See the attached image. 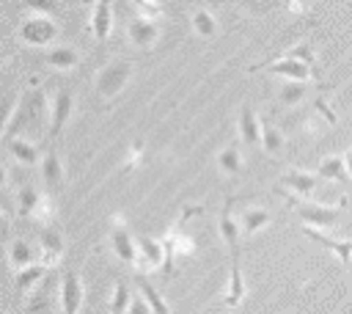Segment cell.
I'll return each instance as SVG.
<instances>
[{"instance_id": "cell-1", "label": "cell", "mask_w": 352, "mask_h": 314, "mask_svg": "<svg viewBox=\"0 0 352 314\" xmlns=\"http://www.w3.org/2000/svg\"><path fill=\"white\" fill-rule=\"evenodd\" d=\"M44 91L38 85L28 88L19 94L14 110L8 113L6 118V127H3V140H14V138H22V132H28L30 127H36L41 118H44Z\"/></svg>"}, {"instance_id": "cell-2", "label": "cell", "mask_w": 352, "mask_h": 314, "mask_svg": "<svg viewBox=\"0 0 352 314\" xmlns=\"http://www.w3.org/2000/svg\"><path fill=\"white\" fill-rule=\"evenodd\" d=\"M129 77H132V63L129 61H124V58L110 61L96 74V94L104 96V99H113L126 88Z\"/></svg>"}, {"instance_id": "cell-3", "label": "cell", "mask_w": 352, "mask_h": 314, "mask_svg": "<svg viewBox=\"0 0 352 314\" xmlns=\"http://www.w3.org/2000/svg\"><path fill=\"white\" fill-rule=\"evenodd\" d=\"M294 204V212H297V218L305 223V226H311V229H319V226H333L336 220H338V209H341V204L338 207H324V204H314V201H292Z\"/></svg>"}, {"instance_id": "cell-4", "label": "cell", "mask_w": 352, "mask_h": 314, "mask_svg": "<svg viewBox=\"0 0 352 314\" xmlns=\"http://www.w3.org/2000/svg\"><path fill=\"white\" fill-rule=\"evenodd\" d=\"M19 36H22L25 44L44 47V44H50L58 36V25L50 17H28L22 22V28H19Z\"/></svg>"}, {"instance_id": "cell-5", "label": "cell", "mask_w": 352, "mask_h": 314, "mask_svg": "<svg viewBox=\"0 0 352 314\" xmlns=\"http://www.w3.org/2000/svg\"><path fill=\"white\" fill-rule=\"evenodd\" d=\"M250 72H264V74H278V77H286V80H308L314 74L311 66L294 61V58H278V61H267V63H256L250 66Z\"/></svg>"}, {"instance_id": "cell-6", "label": "cell", "mask_w": 352, "mask_h": 314, "mask_svg": "<svg viewBox=\"0 0 352 314\" xmlns=\"http://www.w3.org/2000/svg\"><path fill=\"white\" fill-rule=\"evenodd\" d=\"M231 207H234V198H228L223 212H220V237L228 245L231 259H239V231H242V226H239V220H234V209Z\"/></svg>"}, {"instance_id": "cell-7", "label": "cell", "mask_w": 352, "mask_h": 314, "mask_svg": "<svg viewBox=\"0 0 352 314\" xmlns=\"http://www.w3.org/2000/svg\"><path fill=\"white\" fill-rule=\"evenodd\" d=\"M80 303H82V284H80L77 273L66 270L60 275V308H63V314H77Z\"/></svg>"}, {"instance_id": "cell-8", "label": "cell", "mask_w": 352, "mask_h": 314, "mask_svg": "<svg viewBox=\"0 0 352 314\" xmlns=\"http://www.w3.org/2000/svg\"><path fill=\"white\" fill-rule=\"evenodd\" d=\"M126 36H129V41H132L135 47L146 50V47H151V44L157 41L160 28H157V22H154L151 17H135V19L126 25Z\"/></svg>"}, {"instance_id": "cell-9", "label": "cell", "mask_w": 352, "mask_h": 314, "mask_svg": "<svg viewBox=\"0 0 352 314\" xmlns=\"http://www.w3.org/2000/svg\"><path fill=\"white\" fill-rule=\"evenodd\" d=\"M72 107H74L72 91L66 85H60L58 94H55V99H52V124H50V135L52 138H58L63 132V127H66V121L72 116Z\"/></svg>"}, {"instance_id": "cell-10", "label": "cell", "mask_w": 352, "mask_h": 314, "mask_svg": "<svg viewBox=\"0 0 352 314\" xmlns=\"http://www.w3.org/2000/svg\"><path fill=\"white\" fill-rule=\"evenodd\" d=\"M302 231H305L308 240H314V242L330 248V251L338 256V262H341L344 267H352V240H336V237H327V234H322L319 229H311V226H305Z\"/></svg>"}, {"instance_id": "cell-11", "label": "cell", "mask_w": 352, "mask_h": 314, "mask_svg": "<svg viewBox=\"0 0 352 314\" xmlns=\"http://www.w3.org/2000/svg\"><path fill=\"white\" fill-rule=\"evenodd\" d=\"M110 242H113V251L118 253V259L124 264H138L140 262V251H138V237H132L124 226L113 229L110 234Z\"/></svg>"}, {"instance_id": "cell-12", "label": "cell", "mask_w": 352, "mask_h": 314, "mask_svg": "<svg viewBox=\"0 0 352 314\" xmlns=\"http://www.w3.org/2000/svg\"><path fill=\"white\" fill-rule=\"evenodd\" d=\"M138 251H140V264L143 270H157L165 264V242H157L151 237H138Z\"/></svg>"}, {"instance_id": "cell-13", "label": "cell", "mask_w": 352, "mask_h": 314, "mask_svg": "<svg viewBox=\"0 0 352 314\" xmlns=\"http://www.w3.org/2000/svg\"><path fill=\"white\" fill-rule=\"evenodd\" d=\"M113 0H96L94 14H91V30L99 41H107L110 30H113Z\"/></svg>"}, {"instance_id": "cell-14", "label": "cell", "mask_w": 352, "mask_h": 314, "mask_svg": "<svg viewBox=\"0 0 352 314\" xmlns=\"http://www.w3.org/2000/svg\"><path fill=\"white\" fill-rule=\"evenodd\" d=\"M239 138L245 146H258L261 143V118L253 113L250 105L242 107L239 113Z\"/></svg>"}, {"instance_id": "cell-15", "label": "cell", "mask_w": 352, "mask_h": 314, "mask_svg": "<svg viewBox=\"0 0 352 314\" xmlns=\"http://www.w3.org/2000/svg\"><path fill=\"white\" fill-rule=\"evenodd\" d=\"M41 179H44V187H47V190H58V187L63 185V165H60V157H58L55 146H50V151L44 154Z\"/></svg>"}, {"instance_id": "cell-16", "label": "cell", "mask_w": 352, "mask_h": 314, "mask_svg": "<svg viewBox=\"0 0 352 314\" xmlns=\"http://www.w3.org/2000/svg\"><path fill=\"white\" fill-rule=\"evenodd\" d=\"M38 242H41V253H44V264H55L60 256H63V237L52 229V226H44L38 231Z\"/></svg>"}, {"instance_id": "cell-17", "label": "cell", "mask_w": 352, "mask_h": 314, "mask_svg": "<svg viewBox=\"0 0 352 314\" xmlns=\"http://www.w3.org/2000/svg\"><path fill=\"white\" fill-rule=\"evenodd\" d=\"M280 185H286L294 196L308 198V196L316 190V176H314V174H308V171H289V174H283V176H280Z\"/></svg>"}, {"instance_id": "cell-18", "label": "cell", "mask_w": 352, "mask_h": 314, "mask_svg": "<svg viewBox=\"0 0 352 314\" xmlns=\"http://www.w3.org/2000/svg\"><path fill=\"white\" fill-rule=\"evenodd\" d=\"M8 262H11L14 273H19V270H25V267H30V264H38L33 245H30L28 240H22V237H16V240L8 245Z\"/></svg>"}, {"instance_id": "cell-19", "label": "cell", "mask_w": 352, "mask_h": 314, "mask_svg": "<svg viewBox=\"0 0 352 314\" xmlns=\"http://www.w3.org/2000/svg\"><path fill=\"white\" fill-rule=\"evenodd\" d=\"M245 300V278H242V264L239 259H231V273H228V286H226V306L236 308Z\"/></svg>"}, {"instance_id": "cell-20", "label": "cell", "mask_w": 352, "mask_h": 314, "mask_svg": "<svg viewBox=\"0 0 352 314\" xmlns=\"http://www.w3.org/2000/svg\"><path fill=\"white\" fill-rule=\"evenodd\" d=\"M6 146H8V154H11L16 163H22V165H36V163L41 160L38 146H36V143H30V140H25V138L6 140Z\"/></svg>"}, {"instance_id": "cell-21", "label": "cell", "mask_w": 352, "mask_h": 314, "mask_svg": "<svg viewBox=\"0 0 352 314\" xmlns=\"http://www.w3.org/2000/svg\"><path fill=\"white\" fill-rule=\"evenodd\" d=\"M44 63H50L52 69H74L80 63V55H77L74 47L60 44V47H52V50L44 52Z\"/></svg>"}, {"instance_id": "cell-22", "label": "cell", "mask_w": 352, "mask_h": 314, "mask_svg": "<svg viewBox=\"0 0 352 314\" xmlns=\"http://www.w3.org/2000/svg\"><path fill=\"white\" fill-rule=\"evenodd\" d=\"M135 284H138L140 295L146 297V303L151 306V311H154V314H170L168 303H165V300H162V295L151 286V281H146V275H143V273H138V275H135Z\"/></svg>"}, {"instance_id": "cell-23", "label": "cell", "mask_w": 352, "mask_h": 314, "mask_svg": "<svg viewBox=\"0 0 352 314\" xmlns=\"http://www.w3.org/2000/svg\"><path fill=\"white\" fill-rule=\"evenodd\" d=\"M316 171H319V176L333 179V182H346L349 179V171H346V160L344 157H324Z\"/></svg>"}, {"instance_id": "cell-24", "label": "cell", "mask_w": 352, "mask_h": 314, "mask_svg": "<svg viewBox=\"0 0 352 314\" xmlns=\"http://www.w3.org/2000/svg\"><path fill=\"white\" fill-rule=\"evenodd\" d=\"M50 270H52V267H50V264H44V262L30 264V267H25V270L14 273V284H16V289H30V286H33L36 281H41Z\"/></svg>"}, {"instance_id": "cell-25", "label": "cell", "mask_w": 352, "mask_h": 314, "mask_svg": "<svg viewBox=\"0 0 352 314\" xmlns=\"http://www.w3.org/2000/svg\"><path fill=\"white\" fill-rule=\"evenodd\" d=\"M270 220H272V218H270V212H267V209L253 207V209H245V212H242L239 226H242V231H245V234H256V231H258V229H264Z\"/></svg>"}, {"instance_id": "cell-26", "label": "cell", "mask_w": 352, "mask_h": 314, "mask_svg": "<svg viewBox=\"0 0 352 314\" xmlns=\"http://www.w3.org/2000/svg\"><path fill=\"white\" fill-rule=\"evenodd\" d=\"M261 143H264V149H267L270 154H278L280 146H283L280 129H278L272 121H267V118H261Z\"/></svg>"}, {"instance_id": "cell-27", "label": "cell", "mask_w": 352, "mask_h": 314, "mask_svg": "<svg viewBox=\"0 0 352 314\" xmlns=\"http://www.w3.org/2000/svg\"><path fill=\"white\" fill-rule=\"evenodd\" d=\"M132 297H135V295H129V286H126L124 281H116V286H113V300H110V314H126L129 306H132Z\"/></svg>"}, {"instance_id": "cell-28", "label": "cell", "mask_w": 352, "mask_h": 314, "mask_svg": "<svg viewBox=\"0 0 352 314\" xmlns=\"http://www.w3.org/2000/svg\"><path fill=\"white\" fill-rule=\"evenodd\" d=\"M192 30L204 39H212L217 33V19L209 14V11H195L192 14Z\"/></svg>"}, {"instance_id": "cell-29", "label": "cell", "mask_w": 352, "mask_h": 314, "mask_svg": "<svg viewBox=\"0 0 352 314\" xmlns=\"http://www.w3.org/2000/svg\"><path fill=\"white\" fill-rule=\"evenodd\" d=\"M305 91H308V85H305L302 80H286L283 88H280V94H278V99H280L283 105H297V102L305 96Z\"/></svg>"}, {"instance_id": "cell-30", "label": "cell", "mask_w": 352, "mask_h": 314, "mask_svg": "<svg viewBox=\"0 0 352 314\" xmlns=\"http://www.w3.org/2000/svg\"><path fill=\"white\" fill-rule=\"evenodd\" d=\"M217 163H220V168H223L226 174H231V176H236V174L242 171V157H239V149H236V146H226V149L217 154Z\"/></svg>"}, {"instance_id": "cell-31", "label": "cell", "mask_w": 352, "mask_h": 314, "mask_svg": "<svg viewBox=\"0 0 352 314\" xmlns=\"http://www.w3.org/2000/svg\"><path fill=\"white\" fill-rule=\"evenodd\" d=\"M25 11H30L33 17H50L60 11V0H22L19 3Z\"/></svg>"}, {"instance_id": "cell-32", "label": "cell", "mask_w": 352, "mask_h": 314, "mask_svg": "<svg viewBox=\"0 0 352 314\" xmlns=\"http://www.w3.org/2000/svg\"><path fill=\"white\" fill-rule=\"evenodd\" d=\"M239 3L253 14H264L272 8H289V0H239Z\"/></svg>"}, {"instance_id": "cell-33", "label": "cell", "mask_w": 352, "mask_h": 314, "mask_svg": "<svg viewBox=\"0 0 352 314\" xmlns=\"http://www.w3.org/2000/svg\"><path fill=\"white\" fill-rule=\"evenodd\" d=\"M280 58H294V61H300V63H305V66L314 69V50H311L308 44H297V47H292L289 52H283Z\"/></svg>"}, {"instance_id": "cell-34", "label": "cell", "mask_w": 352, "mask_h": 314, "mask_svg": "<svg viewBox=\"0 0 352 314\" xmlns=\"http://www.w3.org/2000/svg\"><path fill=\"white\" fill-rule=\"evenodd\" d=\"M126 314H154V311H151V306L146 303L143 295H135V297H132V306H129Z\"/></svg>"}, {"instance_id": "cell-35", "label": "cell", "mask_w": 352, "mask_h": 314, "mask_svg": "<svg viewBox=\"0 0 352 314\" xmlns=\"http://www.w3.org/2000/svg\"><path fill=\"white\" fill-rule=\"evenodd\" d=\"M47 311H50V306H47V297H41V295L28 306V314H47Z\"/></svg>"}, {"instance_id": "cell-36", "label": "cell", "mask_w": 352, "mask_h": 314, "mask_svg": "<svg viewBox=\"0 0 352 314\" xmlns=\"http://www.w3.org/2000/svg\"><path fill=\"white\" fill-rule=\"evenodd\" d=\"M140 154H143V143L135 140V146H132L129 154H126V165H138V163H140Z\"/></svg>"}, {"instance_id": "cell-37", "label": "cell", "mask_w": 352, "mask_h": 314, "mask_svg": "<svg viewBox=\"0 0 352 314\" xmlns=\"http://www.w3.org/2000/svg\"><path fill=\"white\" fill-rule=\"evenodd\" d=\"M132 3H135V6H138V8L143 11V14H157V8H154V6L148 3V0H132Z\"/></svg>"}, {"instance_id": "cell-38", "label": "cell", "mask_w": 352, "mask_h": 314, "mask_svg": "<svg viewBox=\"0 0 352 314\" xmlns=\"http://www.w3.org/2000/svg\"><path fill=\"white\" fill-rule=\"evenodd\" d=\"M344 160H346V171H349V179H352V149L344 154Z\"/></svg>"}, {"instance_id": "cell-39", "label": "cell", "mask_w": 352, "mask_h": 314, "mask_svg": "<svg viewBox=\"0 0 352 314\" xmlns=\"http://www.w3.org/2000/svg\"><path fill=\"white\" fill-rule=\"evenodd\" d=\"M148 3H151L154 8H160V3H165V0H148Z\"/></svg>"}, {"instance_id": "cell-40", "label": "cell", "mask_w": 352, "mask_h": 314, "mask_svg": "<svg viewBox=\"0 0 352 314\" xmlns=\"http://www.w3.org/2000/svg\"><path fill=\"white\" fill-rule=\"evenodd\" d=\"M96 314H110V311H96Z\"/></svg>"}, {"instance_id": "cell-41", "label": "cell", "mask_w": 352, "mask_h": 314, "mask_svg": "<svg viewBox=\"0 0 352 314\" xmlns=\"http://www.w3.org/2000/svg\"><path fill=\"white\" fill-rule=\"evenodd\" d=\"M82 3H94V0H82Z\"/></svg>"}]
</instances>
